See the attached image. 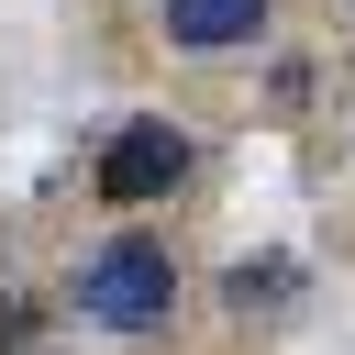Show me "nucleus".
I'll use <instances>...</instances> for the list:
<instances>
[{
  "instance_id": "obj_1",
  "label": "nucleus",
  "mask_w": 355,
  "mask_h": 355,
  "mask_svg": "<svg viewBox=\"0 0 355 355\" xmlns=\"http://www.w3.org/2000/svg\"><path fill=\"white\" fill-rule=\"evenodd\" d=\"M78 311H89L100 333H155V322L178 311V255H166V233H111V244L78 266Z\"/></svg>"
},
{
  "instance_id": "obj_2",
  "label": "nucleus",
  "mask_w": 355,
  "mask_h": 355,
  "mask_svg": "<svg viewBox=\"0 0 355 355\" xmlns=\"http://www.w3.org/2000/svg\"><path fill=\"white\" fill-rule=\"evenodd\" d=\"M189 166H200V144H189L166 111H133V122L100 144L89 189H100L111 211H155V200H178V189H189Z\"/></svg>"
},
{
  "instance_id": "obj_3",
  "label": "nucleus",
  "mask_w": 355,
  "mask_h": 355,
  "mask_svg": "<svg viewBox=\"0 0 355 355\" xmlns=\"http://www.w3.org/2000/svg\"><path fill=\"white\" fill-rule=\"evenodd\" d=\"M255 33H266V0H166V44L189 55H233Z\"/></svg>"
},
{
  "instance_id": "obj_4",
  "label": "nucleus",
  "mask_w": 355,
  "mask_h": 355,
  "mask_svg": "<svg viewBox=\"0 0 355 355\" xmlns=\"http://www.w3.org/2000/svg\"><path fill=\"white\" fill-rule=\"evenodd\" d=\"M288 255H266V266H233V311H255V300H288Z\"/></svg>"
}]
</instances>
